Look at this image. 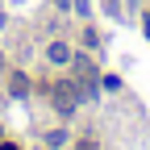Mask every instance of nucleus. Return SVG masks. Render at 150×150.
<instances>
[{"mask_svg":"<svg viewBox=\"0 0 150 150\" xmlns=\"http://www.w3.org/2000/svg\"><path fill=\"white\" fill-rule=\"evenodd\" d=\"M54 96H59V108H63V112H71L79 92H75V83H54Z\"/></svg>","mask_w":150,"mask_h":150,"instance_id":"nucleus-1","label":"nucleus"},{"mask_svg":"<svg viewBox=\"0 0 150 150\" xmlns=\"http://www.w3.org/2000/svg\"><path fill=\"white\" fill-rule=\"evenodd\" d=\"M8 88H13V96H25V92H29V79H25L21 71H13L8 75Z\"/></svg>","mask_w":150,"mask_h":150,"instance_id":"nucleus-2","label":"nucleus"},{"mask_svg":"<svg viewBox=\"0 0 150 150\" xmlns=\"http://www.w3.org/2000/svg\"><path fill=\"white\" fill-rule=\"evenodd\" d=\"M46 54H50V63H71V50H67L63 42H54V46H50Z\"/></svg>","mask_w":150,"mask_h":150,"instance_id":"nucleus-3","label":"nucleus"},{"mask_svg":"<svg viewBox=\"0 0 150 150\" xmlns=\"http://www.w3.org/2000/svg\"><path fill=\"white\" fill-rule=\"evenodd\" d=\"M75 150H96V142H79V146H75Z\"/></svg>","mask_w":150,"mask_h":150,"instance_id":"nucleus-4","label":"nucleus"},{"mask_svg":"<svg viewBox=\"0 0 150 150\" xmlns=\"http://www.w3.org/2000/svg\"><path fill=\"white\" fill-rule=\"evenodd\" d=\"M0 150H21V146H13V142H0Z\"/></svg>","mask_w":150,"mask_h":150,"instance_id":"nucleus-5","label":"nucleus"},{"mask_svg":"<svg viewBox=\"0 0 150 150\" xmlns=\"http://www.w3.org/2000/svg\"><path fill=\"white\" fill-rule=\"evenodd\" d=\"M0 67H4V54H0Z\"/></svg>","mask_w":150,"mask_h":150,"instance_id":"nucleus-6","label":"nucleus"}]
</instances>
